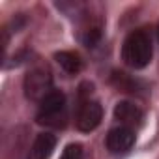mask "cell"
<instances>
[{"mask_svg":"<svg viewBox=\"0 0 159 159\" xmlns=\"http://www.w3.org/2000/svg\"><path fill=\"white\" fill-rule=\"evenodd\" d=\"M152 54H153L152 38L146 30H142V28L133 30L125 38L124 47H122V58L129 67H133V69L146 67L152 60Z\"/></svg>","mask_w":159,"mask_h":159,"instance_id":"6da1fadb","label":"cell"},{"mask_svg":"<svg viewBox=\"0 0 159 159\" xmlns=\"http://www.w3.org/2000/svg\"><path fill=\"white\" fill-rule=\"evenodd\" d=\"M38 122L52 127H64L66 124V96L58 90H52L39 101Z\"/></svg>","mask_w":159,"mask_h":159,"instance_id":"7a4b0ae2","label":"cell"},{"mask_svg":"<svg viewBox=\"0 0 159 159\" xmlns=\"http://www.w3.org/2000/svg\"><path fill=\"white\" fill-rule=\"evenodd\" d=\"M52 77L49 73V69L45 67H36L30 69L25 77V94L26 98L34 99V101H41L45 96H49L52 92Z\"/></svg>","mask_w":159,"mask_h":159,"instance_id":"3957f363","label":"cell"},{"mask_svg":"<svg viewBox=\"0 0 159 159\" xmlns=\"http://www.w3.org/2000/svg\"><path fill=\"white\" fill-rule=\"evenodd\" d=\"M101 118H103V109L98 101H84L81 107H79V112H77V127L84 131V133H90L94 131L99 124H101Z\"/></svg>","mask_w":159,"mask_h":159,"instance_id":"277c9868","label":"cell"},{"mask_svg":"<svg viewBox=\"0 0 159 159\" xmlns=\"http://www.w3.org/2000/svg\"><path fill=\"white\" fill-rule=\"evenodd\" d=\"M133 142H135L133 129L124 127V125L116 127V129H111L109 135H107V140H105L107 150L111 153H124V152H127L133 146Z\"/></svg>","mask_w":159,"mask_h":159,"instance_id":"5b68a950","label":"cell"},{"mask_svg":"<svg viewBox=\"0 0 159 159\" xmlns=\"http://www.w3.org/2000/svg\"><path fill=\"white\" fill-rule=\"evenodd\" d=\"M56 146V139L51 133H39L36 137V140L32 142L30 150H28V157L26 159H49L52 150Z\"/></svg>","mask_w":159,"mask_h":159,"instance_id":"8992f818","label":"cell"},{"mask_svg":"<svg viewBox=\"0 0 159 159\" xmlns=\"http://www.w3.org/2000/svg\"><path fill=\"white\" fill-rule=\"evenodd\" d=\"M114 118L124 124V127H129L131 125H139L140 120H142V111L135 105V103H129V101H122L114 107Z\"/></svg>","mask_w":159,"mask_h":159,"instance_id":"52a82bcc","label":"cell"},{"mask_svg":"<svg viewBox=\"0 0 159 159\" xmlns=\"http://www.w3.org/2000/svg\"><path fill=\"white\" fill-rule=\"evenodd\" d=\"M54 60H56L58 66H60L66 73H69V75H75V73H79V71L83 69V60H81V56L75 54V52H71V51H60V52H56V54H54Z\"/></svg>","mask_w":159,"mask_h":159,"instance_id":"ba28073f","label":"cell"},{"mask_svg":"<svg viewBox=\"0 0 159 159\" xmlns=\"http://www.w3.org/2000/svg\"><path fill=\"white\" fill-rule=\"evenodd\" d=\"M157 36H159V25H157Z\"/></svg>","mask_w":159,"mask_h":159,"instance_id":"9c48e42d","label":"cell"}]
</instances>
